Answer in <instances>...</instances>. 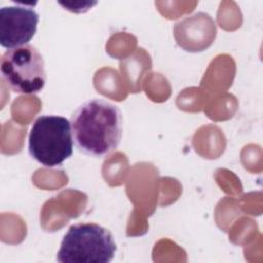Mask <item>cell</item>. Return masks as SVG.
Returning a JSON list of instances; mask_svg holds the SVG:
<instances>
[{
  "mask_svg": "<svg viewBox=\"0 0 263 263\" xmlns=\"http://www.w3.org/2000/svg\"><path fill=\"white\" fill-rule=\"evenodd\" d=\"M0 69L2 80L17 93L39 92L46 82L43 58L30 44L7 49L1 58Z\"/></svg>",
  "mask_w": 263,
  "mask_h": 263,
  "instance_id": "obj_4",
  "label": "cell"
},
{
  "mask_svg": "<svg viewBox=\"0 0 263 263\" xmlns=\"http://www.w3.org/2000/svg\"><path fill=\"white\" fill-rule=\"evenodd\" d=\"M70 122L74 144L85 155L107 156L120 143L121 111L116 105L104 99L83 102L72 114Z\"/></svg>",
  "mask_w": 263,
  "mask_h": 263,
  "instance_id": "obj_1",
  "label": "cell"
},
{
  "mask_svg": "<svg viewBox=\"0 0 263 263\" xmlns=\"http://www.w3.org/2000/svg\"><path fill=\"white\" fill-rule=\"evenodd\" d=\"M39 15L27 5L3 6L0 8V44L12 49L27 45L35 36Z\"/></svg>",
  "mask_w": 263,
  "mask_h": 263,
  "instance_id": "obj_5",
  "label": "cell"
},
{
  "mask_svg": "<svg viewBox=\"0 0 263 263\" xmlns=\"http://www.w3.org/2000/svg\"><path fill=\"white\" fill-rule=\"evenodd\" d=\"M71 122L59 115H41L33 123L28 141L29 154L46 167L62 165L73 154Z\"/></svg>",
  "mask_w": 263,
  "mask_h": 263,
  "instance_id": "obj_3",
  "label": "cell"
},
{
  "mask_svg": "<svg viewBox=\"0 0 263 263\" xmlns=\"http://www.w3.org/2000/svg\"><path fill=\"white\" fill-rule=\"evenodd\" d=\"M116 252L112 233L97 223H76L64 235L57 260L60 263H109Z\"/></svg>",
  "mask_w": 263,
  "mask_h": 263,
  "instance_id": "obj_2",
  "label": "cell"
}]
</instances>
